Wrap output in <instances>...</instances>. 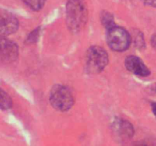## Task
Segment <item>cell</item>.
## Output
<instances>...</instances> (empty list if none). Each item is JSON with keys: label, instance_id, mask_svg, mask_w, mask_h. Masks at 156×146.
<instances>
[{"label": "cell", "instance_id": "6da1fadb", "mask_svg": "<svg viewBox=\"0 0 156 146\" xmlns=\"http://www.w3.org/2000/svg\"><path fill=\"white\" fill-rule=\"evenodd\" d=\"M66 15L69 28L73 32L80 31L88 21V8L85 0H69Z\"/></svg>", "mask_w": 156, "mask_h": 146}, {"label": "cell", "instance_id": "7a4b0ae2", "mask_svg": "<svg viewBox=\"0 0 156 146\" xmlns=\"http://www.w3.org/2000/svg\"><path fill=\"white\" fill-rule=\"evenodd\" d=\"M50 101L53 108L57 110L67 111L73 106L74 97L68 87L56 85L50 91Z\"/></svg>", "mask_w": 156, "mask_h": 146}, {"label": "cell", "instance_id": "3957f363", "mask_svg": "<svg viewBox=\"0 0 156 146\" xmlns=\"http://www.w3.org/2000/svg\"><path fill=\"white\" fill-rule=\"evenodd\" d=\"M86 67L90 72L98 73L108 63V56L103 48L98 46L90 47L86 53Z\"/></svg>", "mask_w": 156, "mask_h": 146}, {"label": "cell", "instance_id": "277c9868", "mask_svg": "<svg viewBox=\"0 0 156 146\" xmlns=\"http://www.w3.org/2000/svg\"><path fill=\"white\" fill-rule=\"evenodd\" d=\"M107 40L111 50L117 52L125 51L129 47L131 42V37L128 32L117 26L108 29Z\"/></svg>", "mask_w": 156, "mask_h": 146}, {"label": "cell", "instance_id": "5b68a950", "mask_svg": "<svg viewBox=\"0 0 156 146\" xmlns=\"http://www.w3.org/2000/svg\"><path fill=\"white\" fill-rule=\"evenodd\" d=\"M18 56V47L15 43L0 36V64L14 62Z\"/></svg>", "mask_w": 156, "mask_h": 146}, {"label": "cell", "instance_id": "8992f818", "mask_svg": "<svg viewBox=\"0 0 156 146\" xmlns=\"http://www.w3.org/2000/svg\"><path fill=\"white\" fill-rule=\"evenodd\" d=\"M18 21L16 17L8 11L0 9V36H5L16 32Z\"/></svg>", "mask_w": 156, "mask_h": 146}, {"label": "cell", "instance_id": "52a82bcc", "mask_svg": "<svg viewBox=\"0 0 156 146\" xmlns=\"http://www.w3.org/2000/svg\"><path fill=\"white\" fill-rule=\"evenodd\" d=\"M113 133L116 138L120 141L129 139L133 135L134 131L132 125L127 121L123 120H116L112 126Z\"/></svg>", "mask_w": 156, "mask_h": 146}, {"label": "cell", "instance_id": "ba28073f", "mask_svg": "<svg viewBox=\"0 0 156 146\" xmlns=\"http://www.w3.org/2000/svg\"><path fill=\"white\" fill-rule=\"evenodd\" d=\"M126 68L136 75L146 77L150 74L149 68L140 58L134 56H128L125 61Z\"/></svg>", "mask_w": 156, "mask_h": 146}, {"label": "cell", "instance_id": "9c48e42d", "mask_svg": "<svg viewBox=\"0 0 156 146\" xmlns=\"http://www.w3.org/2000/svg\"><path fill=\"white\" fill-rule=\"evenodd\" d=\"M12 106V100L10 96L2 88H0V109L7 110Z\"/></svg>", "mask_w": 156, "mask_h": 146}, {"label": "cell", "instance_id": "30bf717a", "mask_svg": "<svg viewBox=\"0 0 156 146\" xmlns=\"http://www.w3.org/2000/svg\"><path fill=\"white\" fill-rule=\"evenodd\" d=\"M23 2L34 11H38L44 7L47 0H22Z\"/></svg>", "mask_w": 156, "mask_h": 146}, {"label": "cell", "instance_id": "8fae6325", "mask_svg": "<svg viewBox=\"0 0 156 146\" xmlns=\"http://www.w3.org/2000/svg\"><path fill=\"white\" fill-rule=\"evenodd\" d=\"M101 22L105 27L109 29L111 27L115 26V23H114V18L112 15L109 13V12H104L101 15Z\"/></svg>", "mask_w": 156, "mask_h": 146}, {"label": "cell", "instance_id": "7c38bea8", "mask_svg": "<svg viewBox=\"0 0 156 146\" xmlns=\"http://www.w3.org/2000/svg\"><path fill=\"white\" fill-rule=\"evenodd\" d=\"M148 5L152 6V7H156V0H140Z\"/></svg>", "mask_w": 156, "mask_h": 146}, {"label": "cell", "instance_id": "4fadbf2b", "mask_svg": "<svg viewBox=\"0 0 156 146\" xmlns=\"http://www.w3.org/2000/svg\"><path fill=\"white\" fill-rule=\"evenodd\" d=\"M151 43H152V45L153 46V47L156 49V34L152 36V39H151Z\"/></svg>", "mask_w": 156, "mask_h": 146}, {"label": "cell", "instance_id": "5bb4252c", "mask_svg": "<svg viewBox=\"0 0 156 146\" xmlns=\"http://www.w3.org/2000/svg\"><path fill=\"white\" fill-rule=\"evenodd\" d=\"M152 112H153L154 115H155L156 117V103L155 102L152 103Z\"/></svg>", "mask_w": 156, "mask_h": 146}]
</instances>
